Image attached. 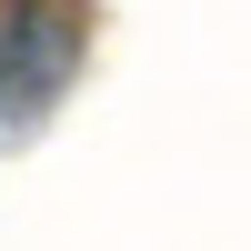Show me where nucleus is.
I'll list each match as a JSON object with an SVG mask.
<instances>
[{"mask_svg":"<svg viewBox=\"0 0 251 251\" xmlns=\"http://www.w3.org/2000/svg\"><path fill=\"white\" fill-rule=\"evenodd\" d=\"M80 0H0V151H30L80 80Z\"/></svg>","mask_w":251,"mask_h":251,"instance_id":"f257e3e1","label":"nucleus"}]
</instances>
